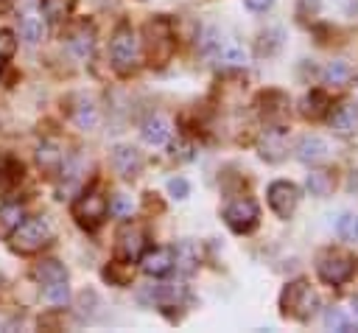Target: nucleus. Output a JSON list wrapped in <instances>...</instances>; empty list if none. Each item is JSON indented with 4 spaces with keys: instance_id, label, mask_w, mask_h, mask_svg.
Instances as JSON below:
<instances>
[{
    "instance_id": "38",
    "label": "nucleus",
    "mask_w": 358,
    "mask_h": 333,
    "mask_svg": "<svg viewBox=\"0 0 358 333\" xmlns=\"http://www.w3.org/2000/svg\"><path fill=\"white\" fill-rule=\"evenodd\" d=\"M347 319H350V325H352V327H358V299H352V302H350V316H347Z\"/></svg>"
},
{
    "instance_id": "15",
    "label": "nucleus",
    "mask_w": 358,
    "mask_h": 333,
    "mask_svg": "<svg viewBox=\"0 0 358 333\" xmlns=\"http://www.w3.org/2000/svg\"><path fill=\"white\" fill-rule=\"evenodd\" d=\"M305 187H308L310 196L327 199V196L333 193V187H336V176H333V171H327V168H313V171L308 173V179H305Z\"/></svg>"
},
{
    "instance_id": "22",
    "label": "nucleus",
    "mask_w": 358,
    "mask_h": 333,
    "mask_svg": "<svg viewBox=\"0 0 358 333\" xmlns=\"http://www.w3.org/2000/svg\"><path fill=\"white\" fill-rule=\"evenodd\" d=\"M327 106H330V101H327V95H324L322 90H310V92L302 98V115L310 118V120L322 118V115L327 112Z\"/></svg>"
},
{
    "instance_id": "34",
    "label": "nucleus",
    "mask_w": 358,
    "mask_h": 333,
    "mask_svg": "<svg viewBox=\"0 0 358 333\" xmlns=\"http://www.w3.org/2000/svg\"><path fill=\"white\" fill-rule=\"evenodd\" d=\"M17 50V39L11 31H0V62H8Z\"/></svg>"
},
{
    "instance_id": "26",
    "label": "nucleus",
    "mask_w": 358,
    "mask_h": 333,
    "mask_svg": "<svg viewBox=\"0 0 358 333\" xmlns=\"http://www.w3.org/2000/svg\"><path fill=\"white\" fill-rule=\"evenodd\" d=\"M34 277L45 285V283H53V280H67V269H64L59 260H42V263L34 269Z\"/></svg>"
},
{
    "instance_id": "3",
    "label": "nucleus",
    "mask_w": 358,
    "mask_h": 333,
    "mask_svg": "<svg viewBox=\"0 0 358 333\" xmlns=\"http://www.w3.org/2000/svg\"><path fill=\"white\" fill-rule=\"evenodd\" d=\"M11 238V249L20 255H34L42 246L50 243L53 229L48 224V218H22V224L8 235Z\"/></svg>"
},
{
    "instance_id": "5",
    "label": "nucleus",
    "mask_w": 358,
    "mask_h": 333,
    "mask_svg": "<svg viewBox=\"0 0 358 333\" xmlns=\"http://www.w3.org/2000/svg\"><path fill=\"white\" fill-rule=\"evenodd\" d=\"M352 271H355V257L347 252H338V249L324 252L316 263V274L327 285H344L352 277Z\"/></svg>"
},
{
    "instance_id": "11",
    "label": "nucleus",
    "mask_w": 358,
    "mask_h": 333,
    "mask_svg": "<svg viewBox=\"0 0 358 333\" xmlns=\"http://www.w3.org/2000/svg\"><path fill=\"white\" fill-rule=\"evenodd\" d=\"M112 165H115V171H117L123 179H134V176H140V171H143V154H140L137 148H131V146H115V151H112Z\"/></svg>"
},
{
    "instance_id": "4",
    "label": "nucleus",
    "mask_w": 358,
    "mask_h": 333,
    "mask_svg": "<svg viewBox=\"0 0 358 333\" xmlns=\"http://www.w3.org/2000/svg\"><path fill=\"white\" fill-rule=\"evenodd\" d=\"M140 64V45H137V36L131 31V25H117L115 34H112V67L120 73V76H129L134 73Z\"/></svg>"
},
{
    "instance_id": "21",
    "label": "nucleus",
    "mask_w": 358,
    "mask_h": 333,
    "mask_svg": "<svg viewBox=\"0 0 358 333\" xmlns=\"http://www.w3.org/2000/svg\"><path fill=\"white\" fill-rule=\"evenodd\" d=\"M25 218V207L22 204H3L0 207V238H8Z\"/></svg>"
},
{
    "instance_id": "19",
    "label": "nucleus",
    "mask_w": 358,
    "mask_h": 333,
    "mask_svg": "<svg viewBox=\"0 0 358 333\" xmlns=\"http://www.w3.org/2000/svg\"><path fill=\"white\" fill-rule=\"evenodd\" d=\"M70 118H73V123H76L78 129H84V132L95 129V126H98V120H101V115H98L95 104H92V101H87V98H81V101H78V106H73Z\"/></svg>"
},
{
    "instance_id": "30",
    "label": "nucleus",
    "mask_w": 358,
    "mask_h": 333,
    "mask_svg": "<svg viewBox=\"0 0 358 333\" xmlns=\"http://www.w3.org/2000/svg\"><path fill=\"white\" fill-rule=\"evenodd\" d=\"M324 327L344 333V330H350L352 325H350V319H347V313H344L341 308H327V311H324Z\"/></svg>"
},
{
    "instance_id": "23",
    "label": "nucleus",
    "mask_w": 358,
    "mask_h": 333,
    "mask_svg": "<svg viewBox=\"0 0 358 333\" xmlns=\"http://www.w3.org/2000/svg\"><path fill=\"white\" fill-rule=\"evenodd\" d=\"M151 294H154V299L159 305H179L187 291H185L182 283H159L157 288H151Z\"/></svg>"
},
{
    "instance_id": "31",
    "label": "nucleus",
    "mask_w": 358,
    "mask_h": 333,
    "mask_svg": "<svg viewBox=\"0 0 358 333\" xmlns=\"http://www.w3.org/2000/svg\"><path fill=\"white\" fill-rule=\"evenodd\" d=\"M336 229H338L341 241H358V215H352V213L341 215L338 224H336Z\"/></svg>"
},
{
    "instance_id": "17",
    "label": "nucleus",
    "mask_w": 358,
    "mask_h": 333,
    "mask_svg": "<svg viewBox=\"0 0 358 333\" xmlns=\"http://www.w3.org/2000/svg\"><path fill=\"white\" fill-rule=\"evenodd\" d=\"M140 134H143V140H145L148 146H162V143H168V137H171V123H168L165 118L154 115V118H148V120L143 123Z\"/></svg>"
},
{
    "instance_id": "1",
    "label": "nucleus",
    "mask_w": 358,
    "mask_h": 333,
    "mask_svg": "<svg viewBox=\"0 0 358 333\" xmlns=\"http://www.w3.org/2000/svg\"><path fill=\"white\" fill-rule=\"evenodd\" d=\"M316 308H319V294L308 280H294L280 294V311L288 319L308 322L316 313Z\"/></svg>"
},
{
    "instance_id": "6",
    "label": "nucleus",
    "mask_w": 358,
    "mask_h": 333,
    "mask_svg": "<svg viewBox=\"0 0 358 333\" xmlns=\"http://www.w3.org/2000/svg\"><path fill=\"white\" fill-rule=\"evenodd\" d=\"M106 210H109V201L101 193H81L73 201V218L84 229H98L103 224V218H106Z\"/></svg>"
},
{
    "instance_id": "20",
    "label": "nucleus",
    "mask_w": 358,
    "mask_h": 333,
    "mask_svg": "<svg viewBox=\"0 0 358 333\" xmlns=\"http://www.w3.org/2000/svg\"><path fill=\"white\" fill-rule=\"evenodd\" d=\"M173 266H176L182 274H193V271H196V266H199V252H196V246H193L190 241L176 243V249H173Z\"/></svg>"
},
{
    "instance_id": "12",
    "label": "nucleus",
    "mask_w": 358,
    "mask_h": 333,
    "mask_svg": "<svg viewBox=\"0 0 358 333\" xmlns=\"http://www.w3.org/2000/svg\"><path fill=\"white\" fill-rule=\"evenodd\" d=\"M330 129H333L338 137L355 134V132H358V104H352V101L338 104V106L330 112Z\"/></svg>"
},
{
    "instance_id": "18",
    "label": "nucleus",
    "mask_w": 358,
    "mask_h": 333,
    "mask_svg": "<svg viewBox=\"0 0 358 333\" xmlns=\"http://www.w3.org/2000/svg\"><path fill=\"white\" fill-rule=\"evenodd\" d=\"M92 45H95V34H92V25L90 22H78L73 31H70V48L76 50V56H90L92 53Z\"/></svg>"
},
{
    "instance_id": "10",
    "label": "nucleus",
    "mask_w": 358,
    "mask_h": 333,
    "mask_svg": "<svg viewBox=\"0 0 358 333\" xmlns=\"http://www.w3.org/2000/svg\"><path fill=\"white\" fill-rule=\"evenodd\" d=\"M285 151H288L285 129L271 126V129H266V132L260 134V140H257V154H260V160H266V162H280V160L285 157Z\"/></svg>"
},
{
    "instance_id": "29",
    "label": "nucleus",
    "mask_w": 358,
    "mask_h": 333,
    "mask_svg": "<svg viewBox=\"0 0 358 333\" xmlns=\"http://www.w3.org/2000/svg\"><path fill=\"white\" fill-rule=\"evenodd\" d=\"M350 76H352V70H350L347 62H330V64L324 67V81H327V84L341 87V84L350 81Z\"/></svg>"
},
{
    "instance_id": "37",
    "label": "nucleus",
    "mask_w": 358,
    "mask_h": 333,
    "mask_svg": "<svg viewBox=\"0 0 358 333\" xmlns=\"http://www.w3.org/2000/svg\"><path fill=\"white\" fill-rule=\"evenodd\" d=\"M246 3V8H252V11H268L271 6H274V0H243Z\"/></svg>"
},
{
    "instance_id": "2",
    "label": "nucleus",
    "mask_w": 358,
    "mask_h": 333,
    "mask_svg": "<svg viewBox=\"0 0 358 333\" xmlns=\"http://www.w3.org/2000/svg\"><path fill=\"white\" fill-rule=\"evenodd\" d=\"M176 50V39H173V25L168 17H154L148 25H145V53H148V62L162 67L165 62H171Z\"/></svg>"
},
{
    "instance_id": "27",
    "label": "nucleus",
    "mask_w": 358,
    "mask_h": 333,
    "mask_svg": "<svg viewBox=\"0 0 358 333\" xmlns=\"http://www.w3.org/2000/svg\"><path fill=\"white\" fill-rule=\"evenodd\" d=\"M282 48V28H268L257 39V53L260 56H274Z\"/></svg>"
},
{
    "instance_id": "7",
    "label": "nucleus",
    "mask_w": 358,
    "mask_h": 333,
    "mask_svg": "<svg viewBox=\"0 0 358 333\" xmlns=\"http://www.w3.org/2000/svg\"><path fill=\"white\" fill-rule=\"evenodd\" d=\"M224 221H227V227H229L232 232L246 235V232H252V229L257 227L260 210H257V204H255L252 199H232V201L224 207Z\"/></svg>"
},
{
    "instance_id": "8",
    "label": "nucleus",
    "mask_w": 358,
    "mask_h": 333,
    "mask_svg": "<svg viewBox=\"0 0 358 333\" xmlns=\"http://www.w3.org/2000/svg\"><path fill=\"white\" fill-rule=\"evenodd\" d=\"M266 196H268V207H271L280 218H291L294 210L299 207V187H296L294 182H288V179L271 182L268 190H266Z\"/></svg>"
},
{
    "instance_id": "35",
    "label": "nucleus",
    "mask_w": 358,
    "mask_h": 333,
    "mask_svg": "<svg viewBox=\"0 0 358 333\" xmlns=\"http://www.w3.org/2000/svg\"><path fill=\"white\" fill-rule=\"evenodd\" d=\"M168 193H171L173 199H187V193H190V185H187V179H182V176L171 179V182H168Z\"/></svg>"
},
{
    "instance_id": "33",
    "label": "nucleus",
    "mask_w": 358,
    "mask_h": 333,
    "mask_svg": "<svg viewBox=\"0 0 358 333\" xmlns=\"http://www.w3.org/2000/svg\"><path fill=\"white\" fill-rule=\"evenodd\" d=\"M36 157H39V165H45V168H56V165H62V151H56L53 146H42Z\"/></svg>"
},
{
    "instance_id": "13",
    "label": "nucleus",
    "mask_w": 358,
    "mask_h": 333,
    "mask_svg": "<svg viewBox=\"0 0 358 333\" xmlns=\"http://www.w3.org/2000/svg\"><path fill=\"white\" fill-rule=\"evenodd\" d=\"M140 269L151 277H162L173 269V249L168 246H157V249H148L145 255H140Z\"/></svg>"
},
{
    "instance_id": "16",
    "label": "nucleus",
    "mask_w": 358,
    "mask_h": 333,
    "mask_svg": "<svg viewBox=\"0 0 358 333\" xmlns=\"http://www.w3.org/2000/svg\"><path fill=\"white\" fill-rule=\"evenodd\" d=\"M324 154H327V146H324L322 137L308 134V137H302V140L296 143V160L305 162V165H313V162L324 160Z\"/></svg>"
},
{
    "instance_id": "25",
    "label": "nucleus",
    "mask_w": 358,
    "mask_h": 333,
    "mask_svg": "<svg viewBox=\"0 0 358 333\" xmlns=\"http://www.w3.org/2000/svg\"><path fill=\"white\" fill-rule=\"evenodd\" d=\"M76 3L78 0H42V14L50 22H62V20L70 17V11L76 8Z\"/></svg>"
},
{
    "instance_id": "36",
    "label": "nucleus",
    "mask_w": 358,
    "mask_h": 333,
    "mask_svg": "<svg viewBox=\"0 0 358 333\" xmlns=\"http://www.w3.org/2000/svg\"><path fill=\"white\" fill-rule=\"evenodd\" d=\"M14 182H17V168H0V196L3 193H8L11 187H14Z\"/></svg>"
},
{
    "instance_id": "14",
    "label": "nucleus",
    "mask_w": 358,
    "mask_h": 333,
    "mask_svg": "<svg viewBox=\"0 0 358 333\" xmlns=\"http://www.w3.org/2000/svg\"><path fill=\"white\" fill-rule=\"evenodd\" d=\"M215 64H218V70H243V67L249 64V56H246V50H243L241 45L227 42V45L218 48Z\"/></svg>"
},
{
    "instance_id": "9",
    "label": "nucleus",
    "mask_w": 358,
    "mask_h": 333,
    "mask_svg": "<svg viewBox=\"0 0 358 333\" xmlns=\"http://www.w3.org/2000/svg\"><path fill=\"white\" fill-rule=\"evenodd\" d=\"M145 249V232L140 227H123L120 235H117V246H115V255L120 263H134L140 260Z\"/></svg>"
},
{
    "instance_id": "24",
    "label": "nucleus",
    "mask_w": 358,
    "mask_h": 333,
    "mask_svg": "<svg viewBox=\"0 0 358 333\" xmlns=\"http://www.w3.org/2000/svg\"><path fill=\"white\" fill-rule=\"evenodd\" d=\"M20 34H22V39L25 42H39V39H45V20L39 17V14H22V20H20Z\"/></svg>"
},
{
    "instance_id": "32",
    "label": "nucleus",
    "mask_w": 358,
    "mask_h": 333,
    "mask_svg": "<svg viewBox=\"0 0 358 333\" xmlns=\"http://www.w3.org/2000/svg\"><path fill=\"white\" fill-rule=\"evenodd\" d=\"M131 210H134V204H131V199H129V196H123V193H117V196L109 201V213H112V215H117V218L131 215Z\"/></svg>"
},
{
    "instance_id": "28",
    "label": "nucleus",
    "mask_w": 358,
    "mask_h": 333,
    "mask_svg": "<svg viewBox=\"0 0 358 333\" xmlns=\"http://www.w3.org/2000/svg\"><path fill=\"white\" fill-rule=\"evenodd\" d=\"M45 299L53 302V305H67L70 302V285H67V280L45 283Z\"/></svg>"
}]
</instances>
